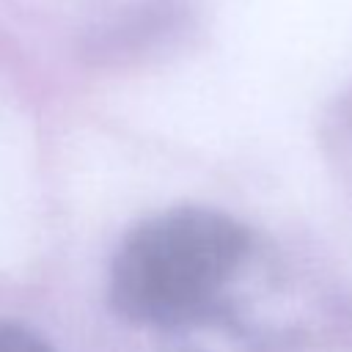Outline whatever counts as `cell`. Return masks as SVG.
Here are the masks:
<instances>
[{"label": "cell", "instance_id": "obj_1", "mask_svg": "<svg viewBox=\"0 0 352 352\" xmlns=\"http://www.w3.org/2000/svg\"><path fill=\"white\" fill-rule=\"evenodd\" d=\"M253 253V231L223 209H160L121 236L107 270V305L121 322L157 333L231 327L234 292Z\"/></svg>", "mask_w": 352, "mask_h": 352}, {"label": "cell", "instance_id": "obj_2", "mask_svg": "<svg viewBox=\"0 0 352 352\" xmlns=\"http://www.w3.org/2000/svg\"><path fill=\"white\" fill-rule=\"evenodd\" d=\"M0 352H55V346L30 324L0 316Z\"/></svg>", "mask_w": 352, "mask_h": 352}]
</instances>
